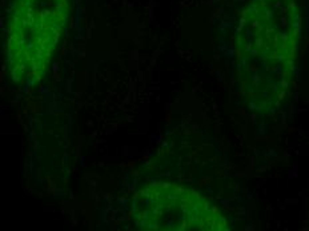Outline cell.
Segmentation results:
<instances>
[{
	"mask_svg": "<svg viewBox=\"0 0 309 231\" xmlns=\"http://www.w3.org/2000/svg\"><path fill=\"white\" fill-rule=\"evenodd\" d=\"M297 0H253L243 9L235 35L237 79L248 104L277 111L289 94L301 39Z\"/></svg>",
	"mask_w": 309,
	"mask_h": 231,
	"instance_id": "obj_1",
	"label": "cell"
},
{
	"mask_svg": "<svg viewBox=\"0 0 309 231\" xmlns=\"http://www.w3.org/2000/svg\"><path fill=\"white\" fill-rule=\"evenodd\" d=\"M68 16V0H13L5 31V63L15 84L32 86L45 76Z\"/></svg>",
	"mask_w": 309,
	"mask_h": 231,
	"instance_id": "obj_2",
	"label": "cell"
},
{
	"mask_svg": "<svg viewBox=\"0 0 309 231\" xmlns=\"http://www.w3.org/2000/svg\"><path fill=\"white\" fill-rule=\"evenodd\" d=\"M131 218L140 230L227 231V216L196 190L172 182H151L133 194Z\"/></svg>",
	"mask_w": 309,
	"mask_h": 231,
	"instance_id": "obj_3",
	"label": "cell"
}]
</instances>
